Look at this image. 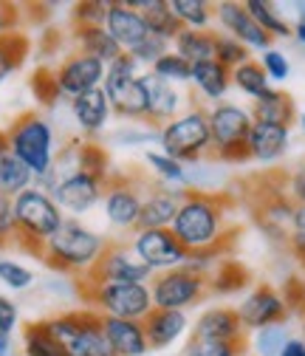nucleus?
Returning a JSON list of instances; mask_svg holds the SVG:
<instances>
[{"mask_svg": "<svg viewBox=\"0 0 305 356\" xmlns=\"http://www.w3.org/2000/svg\"><path fill=\"white\" fill-rule=\"evenodd\" d=\"M71 105V116L79 127L82 136H99V133L108 127V119L113 116V108H110V99L105 94V88H94V91L82 94L76 99L68 102Z\"/></svg>", "mask_w": 305, "mask_h": 356, "instance_id": "22", "label": "nucleus"}, {"mask_svg": "<svg viewBox=\"0 0 305 356\" xmlns=\"http://www.w3.org/2000/svg\"><path fill=\"white\" fill-rule=\"evenodd\" d=\"M215 60L221 63L224 68L235 71L238 65H243V63L252 60V51L243 46V42H238L235 37L217 31V34H215Z\"/></svg>", "mask_w": 305, "mask_h": 356, "instance_id": "41", "label": "nucleus"}, {"mask_svg": "<svg viewBox=\"0 0 305 356\" xmlns=\"http://www.w3.org/2000/svg\"><path fill=\"white\" fill-rule=\"evenodd\" d=\"M34 187V175L28 172V167L23 161H17L12 156V150L0 153V195L17 198L20 193Z\"/></svg>", "mask_w": 305, "mask_h": 356, "instance_id": "33", "label": "nucleus"}, {"mask_svg": "<svg viewBox=\"0 0 305 356\" xmlns=\"http://www.w3.org/2000/svg\"><path fill=\"white\" fill-rule=\"evenodd\" d=\"M192 337L212 339V342H246V328L240 323L238 308L212 305L198 314V320L192 325Z\"/></svg>", "mask_w": 305, "mask_h": 356, "instance_id": "21", "label": "nucleus"}, {"mask_svg": "<svg viewBox=\"0 0 305 356\" xmlns=\"http://www.w3.org/2000/svg\"><path fill=\"white\" fill-rule=\"evenodd\" d=\"M127 243L153 275L181 269L190 254L170 229H136V232H130Z\"/></svg>", "mask_w": 305, "mask_h": 356, "instance_id": "13", "label": "nucleus"}, {"mask_svg": "<svg viewBox=\"0 0 305 356\" xmlns=\"http://www.w3.org/2000/svg\"><path fill=\"white\" fill-rule=\"evenodd\" d=\"M23 353L26 356H65V350L51 337L46 323H31L23 328Z\"/></svg>", "mask_w": 305, "mask_h": 356, "instance_id": "38", "label": "nucleus"}, {"mask_svg": "<svg viewBox=\"0 0 305 356\" xmlns=\"http://www.w3.org/2000/svg\"><path fill=\"white\" fill-rule=\"evenodd\" d=\"M224 249H206V252H190L187 254V263H184V269H190L192 275H201V277H212L217 272V266L224 263Z\"/></svg>", "mask_w": 305, "mask_h": 356, "instance_id": "47", "label": "nucleus"}, {"mask_svg": "<svg viewBox=\"0 0 305 356\" xmlns=\"http://www.w3.org/2000/svg\"><path fill=\"white\" fill-rule=\"evenodd\" d=\"M190 85L195 88V94H201L204 99L217 105V102H224V97L229 94V88H232V71L224 68L217 60L198 63V65H192Z\"/></svg>", "mask_w": 305, "mask_h": 356, "instance_id": "27", "label": "nucleus"}, {"mask_svg": "<svg viewBox=\"0 0 305 356\" xmlns=\"http://www.w3.org/2000/svg\"><path fill=\"white\" fill-rule=\"evenodd\" d=\"M252 111L238 102H217L209 108V130H212V156L240 164L249 159V133H252Z\"/></svg>", "mask_w": 305, "mask_h": 356, "instance_id": "8", "label": "nucleus"}, {"mask_svg": "<svg viewBox=\"0 0 305 356\" xmlns=\"http://www.w3.org/2000/svg\"><path fill=\"white\" fill-rule=\"evenodd\" d=\"M294 37H297V42H302V46H305V20H297V26H294Z\"/></svg>", "mask_w": 305, "mask_h": 356, "instance_id": "60", "label": "nucleus"}, {"mask_svg": "<svg viewBox=\"0 0 305 356\" xmlns=\"http://www.w3.org/2000/svg\"><path fill=\"white\" fill-rule=\"evenodd\" d=\"M184 356H246V342H212L190 337Z\"/></svg>", "mask_w": 305, "mask_h": 356, "instance_id": "43", "label": "nucleus"}, {"mask_svg": "<svg viewBox=\"0 0 305 356\" xmlns=\"http://www.w3.org/2000/svg\"><path fill=\"white\" fill-rule=\"evenodd\" d=\"M108 6H110V0H82V3H76L74 12H71L74 29H79V26H105Z\"/></svg>", "mask_w": 305, "mask_h": 356, "instance_id": "45", "label": "nucleus"}, {"mask_svg": "<svg viewBox=\"0 0 305 356\" xmlns=\"http://www.w3.org/2000/svg\"><path fill=\"white\" fill-rule=\"evenodd\" d=\"M26 54H28V40L23 34L17 31L0 34V82L9 79L26 63Z\"/></svg>", "mask_w": 305, "mask_h": 356, "instance_id": "37", "label": "nucleus"}, {"mask_svg": "<svg viewBox=\"0 0 305 356\" xmlns=\"http://www.w3.org/2000/svg\"><path fill=\"white\" fill-rule=\"evenodd\" d=\"M105 71H108V65L99 63L97 57L82 54V51H71V54L63 57V63L54 68V79H57L60 94L71 102V99H76V97H82V94L94 91V88H102Z\"/></svg>", "mask_w": 305, "mask_h": 356, "instance_id": "14", "label": "nucleus"}, {"mask_svg": "<svg viewBox=\"0 0 305 356\" xmlns=\"http://www.w3.org/2000/svg\"><path fill=\"white\" fill-rule=\"evenodd\" d=\"M91 280H105V283H150L153 272L136 257L127 241H110L108 252L97 263V269L88 275Z\"/></svg>", "mask_w": 305, "mask_h": 356, "instance_id": "15", "label": "nucleus"}, {"mask_svg": "<svg viewBox=\"0 0 305 356\" xmlns=\"http://www.w3.org/2000/svg\"><path fill=\"white\" fill-rule=\"evenodd\" d=\"M288 252L294 254V260L299 263V266H305V235H294L291 232V238H288Z\"/></svg>", "mask_w": 305, "mask_h": 356, "instance_id": "55", "label": "nucleus"}, {"mask_svg": "<svg viewBox=\"0 0 305 356\" xmlns=\"http://www.w3.org/2000/svg\"><path fill=\"white\" fill-rule=\"evenodd\" d=\"M145 164L147 170L158 178V184L167 187H179V190H190V167H184L181 161L170 159L161 150H147L145 153Z\"/></svg>", "mask_w": 305, "mask_h": 356, "instance_id": "32", "label": "nucleus"}, {"mask_svg": "<svg viewBox=\"0 0 305 356\" xmlns=\"http://www.w3.org/2000/svg\"><path fill=\"white\" fill-rule=\"evenodd\" d=\"M291 142V127H280V124H263L254 122L252 133H249V159L260 161V164H274L286 156Z\"/></svg>", "mask_w": 305, "mask_h": 356, "instance_id": "24", "label": "nucleus"}, {"mask_svg": "<svg viewBox=\"0 0 305 356\" xmlns=\"http://www.w3.org/2000/svg\"><path fill=\"white\" fill-rule=\"evenodd\" d=\"M215 34L217 31H195V29H184L176 40H172V51L179 57H184L190 65L198 63H209L215 60Z\"/></svg>", "mask_w": 305, "mask_h": 356, "instance_id": "31", "label": "nucleus"}, {"mask_svg": "<svg viewBox=\"0 0 305 356\" xmlns=\"http://www.w3.org/2000/svg\"><path fill=\"white\" fill-rule=\"evenodd\" d=\"M0 356H12V334L0 331Z\"/></svg>", "mask_w": 305, "mask_h": 356, "instance_id": "59", "label": "nucleus"}, {"mask_svg": "<svg viewBox=\"0 0 305 356\" xmlns=\"http://www.w3.org/2000/svg\"><path fill=\"white\" fill-rule=\"evenodd\" d=\"M291 339L286 325H269L254 331V353L257 356H280V350L286 348V342Z\"/></svg>", "mask_w": 305, "mask_h": 356, "instance_id": "44", "label": "nucleus"}, {"mask_svg": "<svg viewBox=\"0 0 305 356\" xmlns=\"http://www.w3.org/2000/svg\"><path fill=\"white\" fill-rule=\"evenodd\" d=\"M6 139H9L12 156L17 161H23L34 178L54 170V164H57V136H54V127L46 116H40L37 111L20 113L9 124Z\"/></svg>", "mask_w": 305, "mask_h": 356, "instance_id": "3", "label": "nucleus"}, {"mask_svg": "<svg viewBox=\"0 0 305 356\" xmlns=\"http://www.w3.org/2000/svg\"><path fill=\"white\" fill-rule=\"evenodd\" d=\"M226 218H229L226 195L209 190H187L170 232L176 235V241L187 252L224 249L229 235Z\"/></svg>", "mask_w": 305, "mask_h": 356, "instance_id": "1", "label": "nucleus"}, {"mask_svg": "<svg viewBox=\"0 0 305 356\" xmlns=\"http://www.w3.org/2000/svg\"><path fill=\"white\" fill-rule=\"evenodd\" d=\"M299 127L305 130V113H299Z\"/></svg>", "mask_w": 305, "mask_h": 356, "instance_id": "62", "label": "nucleus"}, {"mask_svg": "<svg viewBox=\"0 0 305 356\" xmlns=\"http://www.w3.org/2000/svg\"><path fill=\"white\" fill-rule=\"evenodd\" d=\"M17 320H20L17 302H12L9 297H3V294H0V331H3V334H15V328H17Z\"/></svg>", "mask_w": 305, "mask_h": 356, "instance_id": "54", "label": "nucleus"}, {"mask_svg": "<svg viewBox=\"0 0 305 356\" xmlns=\"http://www.w3.org/2000/svg\"><path fill=\"white\" fill-rule=\"evenodd\" d=\"M110 238L97 232L94 227L82 224L79 218H65V224L57 229V235L42 246V263L51 266L54 272L76 275L79 280L88 277L102 254L108 252Z\"/></svg>", "mask_w": 305, "mask_h": 356, "instance_id": "2", "label": "nucleus"}, {"mask_svg": "<svg viewBox=\"0 0 305 356\" xmlns=\"http://www.w3.org/2000/svg\"><path fill=\"white\" fill-rule=\"evenodd\" d=\"M215 20H217V26L224 29V34L235 37L238 42H243L249 51L263 54V51L272 49V42H274L263 29L252 20L246 6L238 3V0H221V3H215Z\"/></svg>", "mask_w": 305, "mask_h": 356, "instance_id": "17", "label": "nucleus"}, {"mask_svg": "<svg viewBox=\"0 0 305 356\" xmlns=\"http://www.w3.org/2000/svg\"><path fill=\"white\" fill-rule=\"evenodd\" d=\"M127 3L145 15V20L150 26V34L167 40L170 46H172V40L184 31V26L176 20V15H172V9H170V0H127Z\"/></svg>", "mask_w": 305, "mask_h": 356, "instance_id": "29", "label": "nucleus"}, {"mask_svg": "<svg viewBox=\"0 0 305 356\" xmlns=\"http://www.w3.org/2000/svg\"><path fill=\"white\" fill-rule=\"evenodd\" d=\"M105 94L110 99V108L116 116L127 119V122H145L147 116V94H145V85H142V74H139V63L122 54L116 57L108 71H105Z\"/></svg>", "mask_w": 305, "mask_h": 356, "instance_id": "9", "label": "nucleus"}, {"mask_svg": "<svg viewBox=\"0 0 305 356\" xmlns=\"http://www.w3.org/2000/svg\"><path fill=\"white\" fill-rule=\"evenodd\" d=\"M243 6H246V12L252 15V20H254L260 29H263L272 40H274V37H280V40L294 37V29L283 20V15L277 12V6L269 3V0H243Z\"/></svg>", "mask_w": 305, "mask_h": 356, "instance_id": "34", "label": "nucleus"}, {"mask_svg": "<svg viewBox=\"0 0 305 356\" xmlns=\"http://www.w3.org/2000/svg\"><path fill=\"white\" fill-rule=\"evenodd\" d=\"M170 9L184 29L195 31H209L215 20V3H209V0H170Z\"/></svg>", "mask_w": 305, "mask_h": 356, "instance_id": "35", "label": "nucleus"}, {"mask_svg": "<svg viewBox=\"0 0 305 356\" xmlns=\"http://www.w3.org/2000/svg\"><path fill=\"white\" fill-rule=\"evenodd\" d=\"M9 150V139H6V130H0V153Z\"/></svg>", "mask_w": 305, "mask_h": 356, "instance_id": "61", "label": "nucleus"}, {"mask_svg": "<svg viewBox=\"0 0 305 356\" xmlns=\"http://www.w3.org/2000/svg\"><path fill=\"white\" fill-rule=\"evenodd\" d=\"M280 356H305V339L291 337V339L286 342V348L280 350Z\"/></svg>", "mask_w": 305, "mask_h": 356, "instance_id": "57", "label": "nucleus"}, {"mask_svg": "<svg viewBox=\"0 0 305 356\" xmlns=\"http://www.w3.org/2000/svg\"><path fill=\"white\" fill-rule=\"evenodd\" d=\"M238 314L246 331H260L269 325H283L288 317V302L286 297L272 286H254L243 302L238 305Z\"/></svg>", "mask_w": 305, "mask_h": 356, "instance_id": "16", "label": "nucleus"}, {"mask_svg": "<svg viewBox=\"0 0 305 356\" xmlns=\"http://www.w3.org/2000/svg\"><path fill=\"white\" fill-rule=\"evenodd\" d=\"M170 49H172V46H170L167 40H161V37H153V34H150V37H147V40L142 42V46H139L133 54H130V57H133V60L139 63V68L145 65V68L150 71V68H153V65H156V63H158Z\"/></svg>", "mask_w": 305, "mask_h": 356, "instance_id": "49", "label": "nucleus"}, {"mask_svg": "<svg viewBox=\"0 0 305 356\" xmlns=\"http://www.w3.org/2000/svg\"><path fill=\"white\" fill-rule=\"evenodd\" d=\"M232 85L238 88L240 94H246L249 99H260L263 94L272 91V79L266 76L263 65H260V60H249L243 65H238L232 71Z\"/></svg>", "mask_w": 305, "mask_h": 356, "instance_id": "36", "label": "nucleus"}, {"mask_svg": "<svg viewBox=\"0 0 305 356\" xmlns=\"http://www.w3.org/2000/svg\"><path fill=\"white\" fill-rule=\"evenodd\" d=\"M291 232L294 235H305V204H299L294 209V220H291Z\"/></svg>", "mask_w": 305, "mask_h": 356, "instance_id": "58", "label": "nucleus"}, {"mask_svg": "<svg viewBox=\"0 0 305 356\" xmlns=\"http://www.w3.org/2000/svg\"><path fill=\"white\" fill-rule=\"evenodd\" d=\"M42 323L60 342L65 356H116L102 331V317L91 308L65 311V314H57Z\"/></svg>", "mask_w": 305, "mask_h": 356, "instance_id": "7", "label": "nucleus"}, {"mask_svg": "<svg viewBox=\"0 0 305 356\" xmlns=\"http://www.w3.org/2000/svg\"><path fill=\"white\" fill-rule=\"evenodd\" d=\"M31 88H34V94L42 105H54L63 97L60 88H57V79H54V71H37L34 79H31Z\"/></svg>", "mask_w": 305, "mask_h": 356, "instance_id": "52", "label": "nucleus"}, {"mask_svg": "<svg viewBox=\"0 0 305 356\" xmlns=\"http://www.w3.org/2000/svg\"><path fill=\"white\" fill-rule=\"evenodd\" d=\"M190 328V320L184 311H164V308H153L145 317V334H147V345L150 350H164L176 339L184 337V331Z\"/></svg>", "mask_w": 305, "mask_h": 356, "instance_id": "26", "label": "nucleus"}, {"mask_svg": "<svg viewBox=\"0 0 305 356\" xmlns=\"http://www.w3.org/2000/svg\"><path fill=\"white\" fill-rule=\"evenodd\" d=\"M102 331L116 350V356H145L150 350L145 323L139 320H116V317H102Z\"/></svg>", "mask_w": 305, "mask_h": 356, "instance_id": "25", "label": "nucleus"}, {"mask_svg": "<svg viewBox=\"0 0 305 356\" xmlns=\"http://www.w3.org/2000/svg\"><path fill=\"white\" fill-rule=\"evenodd\" d=\"M142 85H145V94H147V116L145 122L150 127H161L167 122H172L176 116H181L187 111V97L181 94L179 85H170L164 79H158L153 71L142 74Z\"/></svg>", "mask_w": 305, "mask_h": 356, "instance_id": "18", "label": "nucleus"}, {"mask_svg": "<svg viewBox=\"0 0 305 356\" xmlns=\"http://www.w3.org/2000/svg\"><path fill=\"white\" fill-rule=\"evenodd\" d=\"M158 79H164V82H170V85H187L190 82V76H192V65L184 60V57H179L176 51H167L153 68H150Z\"/></svg>", "mask_w": 305, "mask_h": 356, "instance_id": "42", "label": "nucleus"}, {"mask_svg": "<svg viewBox=\"0 0 305 356\" xmlns=\"http://www.w3.org/2000/svg\"><path fill=\"white\" fill-rule=\"evenodd\" d=\"M187 190L167 187V184H147L145 193V207L139 218V229H170L172 220L179 215V207L184 201Z\"/></svg>", "mask_w": 305, "mask_h": 356, "instance_id": "20", "label": "nucleus"}, {"mask_svg": "<svg viewBox=\"0 0 305 356\" xmlns=\"http://www.w3.org/2000/svg\"><path fill=\"white\" fill-rule=\"evenodd\" d=\"M286 193H288V198H291L297 207L305 204V164H299L297 170L288 172V178H286Z\"/></svg>", "mask_w": 305, "mask_h": 356, "instance_id": "53", "label": "nucleus"}, {"mask_svg": "<svg viewBox=\"0 0 305 356\" xmlns=\"http://www.w3.org/2000/svg\"><path fill=\"white\" fill-rule=\"evenodd\" d=\"M302 314H305V308H302Z\"/></svg>", "mask_w": 305, "mask_h": 356, "instance_id": "63", "label": "nucleus"}, {"mask_svg": "<svg viewBox=\"0 0 305 356\" xmlns=\"http://www.w3.org/2000/svg\"><path fill=\"white\" fill-rule=\"evenodd\" d=\"M145 193H147V184L142 178L110 175L105 198H102L105 220L119 232H136L139 218H142V207H145Z\"/></svg>", "mask_w": 305, "mask_h": 356, "instance_id": "10", "label": "nucleus"}, {"mask_svg": "<svg viewBox=\"0 0 305 356\" xmlns=\"http://www.w3.org/2000/svg\"><path fill=\"white\" fill-rule=\"evenodd\" d=\"M74 42H76V51L91 54L105 65H110L116 57L124 54L119 49V42L108 34L105 26H79V29H74Z\"/></svg>", "mask_w": 305, "mask_h": 356, "instance_id": "30", "label": "nucleus"}, {"mask_svg": "<svg viewBox=\"0 0 305 356\" xmlns=\"http://www.w3.org/2000/svg\"><path fill=\"white\" fill-rule=\"evenodd\" d=\"M0 283L9 286L12 291H26L34 283V275L23 263H17L12 257H0Z\"/></svg>", "mask_w": 305, "mask_h": 356, "instance_id": "46", "label": "nucleus"}, {"mask_svg": "<svg viewBox=\"0 0 305 356\" xmlns=\"http://www.w3.org/2000/svg\"><path fill=\"white\" fill-rule=\"evenodd\" d=\"M158 142V130L156 127H139V122H127V127L116 130L113 133V142L116 145H124V147H139V145H150V142Z\"/></svg>", "mask_w": 305, "mask_h": 356, "instance_id": "48", "label": "nucleus"}, {"mask_svg": "<svg viewBox=\"0 0 305 356\" xmlns=\"http://www.w3.org/2000/svg\"><path fill=\"white\" fill-rule=\"evenodd\" d=\"M260 65H263V71H266V76H269L272 82H283V79H288V74H291L288 57H286L283 51H277V49H269V51L260 54Z\"/></svg>", "mask_w": 305, "mask_h": 356, "instance_id": "51", "label": "nucleus"}, {"mask_svg": "<svg viewBox=\"0 0 305 356\" xmlns=\"http://www.w3.org/2000/svg\"><path fill=\"white\" fill-rule=\"evenodd\" d=\"M15 17H17L15 6H9V3H0V34H12Z\"/></svg>", "mask_w": 305, "mask_h": 356, "instance_id": "56", "label": "nucleus"}, {"mask_svg": "<svg viewBox=\"0 0 305 356\" xmlns=\"http://www.w3.org/2000/svg\"><path fill=\"white\" fill-rule=\"evenodd\" d=\"M108 164H110V159H108V150L102 145H97V142H76V170L110 178Z\"/></svg>", "mask_w": 305, "mask_h": 356, "instance_id": "40", "label": "nucleus"}, {"mask_svg": "<svg viewBox=\"0 0 305 356\" xmlns=\"http://www.w3.org/2000/svg\"><path fill=\"white\" fill-rule=\"evenodd\" d=\"M294 209H297V204L288 198L286 187H280L257 204V224L269 232V238H277V241L288 243Z\"/></svg>", "mask_w": 305, "mask_h": 356, "instance_id": "23", "label": "nucleus"}, {"mask_svg": "<svg viewBox=\"0 0 305 356\" xmlns=\"http://www.w3.org/2000/svg\"><path fill=\"white\" fill-rule=\"evenodd\" d=\"M161 153L181 161L184 167L198 164L212 156V130H209V111L201 105H190L181 116L158 127Z\"/></svg>", "mask_w": 305, "mask_h": 356, "instance_id": "5", "label": "nucleus"}, {"mask_svg": "<svg viewBox=\"0 0 305 356\" xmlns=\"http://www.w3.org/2000/svg\"><path fill=\"white\" fill-rule=\"evenodd\" d=\"M105 190H108V178L85 172V170H68V172L60 175L51 198L65 212V218L68 215L79 218V215H88L94 207L102 204Z\"/></svg>", "mask_w": 305, "mask_h": 356, "instance_id": "12", "label": "nucleus"}, {"mask_svg": "<svg viewBox=\"0 0 305 356\" xmlns=\"http://www.w3.org/2000/svg\"><path fill=\"white\" fill-rule=\"evenodd\" d=\"M150 294H153V308L164 311H184L204 302L209 294V280L201 275H192L190 269H170L161 275H153L150 280Z\"/></svg>", "mask_w": 305, "mask_h": 356, "instance_id": "11", "label": "nucleus"}, {"mask_svg": "<svg viewBox=\"0 0 305 356\" xmlns=\"http://www.w3.org/2000/svg\"><path fill=\"white\" fill-rule=\"evenodd\" d=\"M249 280L246 269L243 266H238L235 260H224L221 266H217V272L209 277V291L215 294H232L238 289H243Z\"/></svg>", "mask_w": 305, "mask_h": 356, "instance_id": "39", "label": "nucleus"}, {"mask_svg": "<svg viewBox=\"0 0 305 356\" xmlns=\"http://www.w3.org/2000/svg\"><path fill=\"white\" fill-rule=\"evenodd\" d=\"M108 34L119 42V49L124 54H133L142 42L150 37V26L139 9H133L127 0H110L108 17H105Z\"/></svg>", "mask_w": 305, "mask_h": 356, "instance_id": "19", "label": "nucleus"}, {"mask_svg": "<svg viewBox=\"0 0 305 356\" xmlns=\"http://www.w3.org/2000/svg\"><path fill=\"white\" fill-rule=\"evenodd\" d=\"M17 243V220H15V198L0 195V246Z\"/></svg>", "mask_w": 305, "mask_h": 356, "instance_id": "50", "label": "nucleus"}, {"mask_svg": "<svg viewBox=\"0 0 305 356\" xmlns=\"http://www.w3.org/2000/svg\"><path fill=\"white\" fill-rule=\"evenodd\" d=\"M85 308L97 311L99 317H116V320H139L153 311V294L150 283H105V280H79Z\"/></svg>", "mask_w": 305, "mask_h": 356, "instance_id": "4", "label": "nucleus"}, {"mask_svg": "<svg viewBox=\"0 0 305 356\" xmlns=\"http://www.w3.org/2000/svg\"><path fill=\"white\" fill-rule=\"evenodd\" d=\"M252 119L254 122H263V124H280V127H291L297 122V108L294 99L286 91H277L272 88L269 94H263L260 99L252 102Z\"/></svg>", "mask_w": 305, "mask_h": 356, "instance_id": "28", "label": "nucleus"}, {"mask_svg": "<svg viewBox=\"0 0 305 356\" xmlns=\"http://www.w3.org/2000/svg\"><path fill=\"white\" fill-rule=\"evenodd\" d=\"M15 220H17V246L42 254V246L65 224V212L57 207L51 193L31 187L15 198Z\"/></svg>", "mask_w": 305, "mask_h": 356, "instance_id": "6", "label": "nucleus"}]
</instances>
